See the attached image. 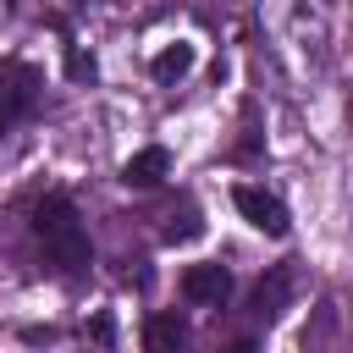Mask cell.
I'll list each match as a JSON object with an SVG mask.
<instances>
[{
	"mask_svg": "<svg viewBox=\"0 0 353 353\" xmlns=\"http://www.w3.org/2000/svg\"><path fill=\"white\" fill-rule=\"evenodd\" d=\"M6 77H11V61H0V83H6Z\"/></svg>",
	"mask_w": 353,
	"mask_h": 353,
	"instance_id": "12",
	"label": "cell"
},
{
	"mask_svg": "<svg viewBox=\"0 0 353 353\" xmlns=\"http://www.w3.org/2000/svg\"><path fill=\"white\" fill-rule=\"evenodd\" d=\"M199 232H204V221H199V210H193V204H182V215H171L160 237H165V243H193Z\"/></svg>",
	"mask_w": 353,
	"mask_h": 353,
	"instance_id": "9",
	"label": "cell"
},
{
	"mask_svg": "<svg viewBox=\"0 0 353 353\" xmlns=\"http://www.w3.org/2000/svg\"><path fill=\"white\" fill-rule=\"evenodd\" d=\"M33 237H39L44 259H50L61 276H83V270L94 265V243H88L83 215H77V204H72L66 193H44V199L33 204Z\"/></svg>",
	"mask_w": 353,
	"mask_h": 353,
	"instance_id": "1",
	"label": "cell"
},
{
	"mask_svg": "<svg viewBox=\"0 0 353 353\" xmlns=\"http://www.w3.org/2000/svg\"><path fill=\"white\" fill-rule=\"evenodd\" d=\"M66 72H72L77 83H94V61H88V55H77V50H66Z\"/></svg>",
	"mask_w": 353,
	"mask_h": 353,
	"instance_id": "11",
	"label": "cell"
},
{
	"mask_svg": "<svg viewBox=\"0 0 353 353\" xmlns=\"http://www.w3.org/2000/svg\"><path fill=\"white\" fill-rule=\"evenodd\" d=\"M165 171H171V149H165V143H149V149L127 154L121 182H127V188H160V182H165Z\"/></svg>",
	"mask_w": 353,
	"mask_h": 353,
	"instance_id": "5",
	"label": "cell"
},
{
	"mask_svg": "<svg viewBox=\"0 0 353 353\" xmlns=\"http://www.w3.org/2000/svg\"><path fill=\"white\" fill-rule=\"evenodd\" d=\"M287 298H292V265H270V276H259L248 309H254L259 320H276V314L287 309Z\"/></svg>",
	"mask_w": 353,
	"mask_h": 353,
	"instance_id": "6",
	"label": "cell"
},
{
	"mask_svg": "<svg viewBox=\"0 0 353 353\" xmlns=\"http://www.w3.org/2000/svg\"><path fill=\"white\" fill-rule=\"evenodd\" d=\"M88 336H94L99 347H110V342H116V320H110V314H94V320H88Z\"/></svg>",
	"mask_w": 353,
	"mask_h": 353,
	"instance_id": "10",
	"label": "cell"
},
{
	"mask_svg": "<svg viewBox=\"0 0 353 353\" xmlns=\"http://www.w3.org/2000/svg\"><path fill=\"white\" fill-rule=\"evenodd\" d=\"M193 61H199V55H193V44H182V39H176V44H165V50L149 61V77H154L160 88H171V83H182V77L193 72Z\"/></svg>",
	"mask_w": 353,
	"mask_h": 353,
	"instance_id": "8",
	"label": "cell"
},
{
	"mask_svg": "<svg viewBox=\"0 0 353 353\" xmlns=\"http://www.w3.org/2000/svg\"><path fill=\"white\" fill-rule=\"evenodd\" d=\"M33 99H39V72L11 61V77L0 83V132H6L17 116H28V110H33Z\"/></svg>",
	"mask_w": 353,
	"mask_h": 353,
	"instance_id": "4",
	"label": "cell"
},
{
	"mask_svg": "<svg viewBox=\"0 0 353 353\" xmlns=\"http://www.w3.org/2000/svg\"><path fill=\"white\" fill-rule=\"evenodd\" d=\"M232 204H237V215H243L248 226H259L265 237H287V204H281L276 193H265V188H254V182H237V188H232Z\"/></svg>",
	"mask_w": 353,
	"mask_h": 353,
	"instance_id": "2",
	"label": "cell"
},
{
	"mask_svg": "<svg viewBox=\"0 0 353 353\" xmlns=\"http://www.w3.org/2000/svg\"><path fill=\"white\" fill-rule=\"evenodd\" d=\"M182 342H188V320H182L176 309L149 314V325H143V347H149V353H176Z\"/></svg>",
	"mask_w": 353,
	"mask_h": 353,
	"instance_id": "7",
	"label": "cell"
},
{
	"mask_svg": "<svg viewBox=\"0 0 353 353\" xmlns=\"http://www.w3.org/2000/svg\"><path fill=\"white\" fill-rule=\"evenodd\" d=\"M176 287H182V298H188L193 309H221V303L232 298V270L215 265V259H204V265H188Z\"/></svg>",
	"mask_w": 353,
	"mask_h": 353,
	"instance_id": "3",
	"label": "cell"
}]
</instances>
